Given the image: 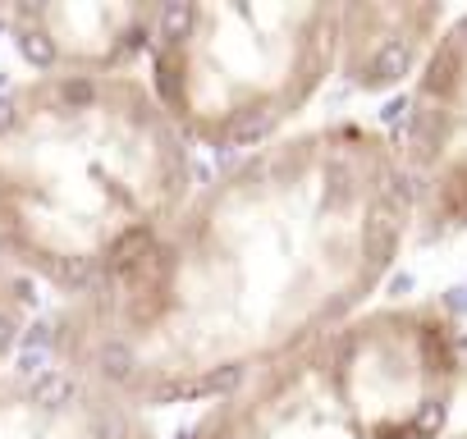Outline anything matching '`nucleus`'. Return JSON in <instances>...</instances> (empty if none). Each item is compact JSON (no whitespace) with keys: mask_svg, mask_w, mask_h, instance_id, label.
I'll return each mask as SVG.
<instances>
[{"mask_svg":"<svg viewBox=\"0 0 467 439\" xmlns=\"http://www.w3.org/2000/svg\"><path fill=\"white\" fill-rule=\"evenodd\" d=\"M412 220L395 138L335 119L192 188L147 243L64 302L51 348L142 412L225 398L371 311Z\"/></svg>","mask_w":467,"mask_h":439,"instance_id":"1","label":"nucleus"},{"mask_svg":"<svg viewBox=\"0 0 467 439\" xmlns=\"http://www.w3.org/2000/svg\"><path fill=\"white\" fill-rule=\"evenodd\" d=\"M192 197V147L133 73L42 69L0 92V257L69 298Z\"/></svg>","mask_w":467,"mask_h":439,"instance_id":"2","label":"nucleus"},{"mask_svg":"<svg viewBox=\"0 0 467 439\" xmlns=\"http://www.w3.org/2000/svg\"><path fill=\"white\" fill-rule=\"evenodd\" d=\"M458 393V321L440 302H395L225 393L188 439H449Z\"/></svg>","mask_w":467,"mask_h":439,"instance_id":"3","label":"nucleus"},{"mask_svg":"<svg viewBox=\"0 0 467 439\" xmlns=\"http://www.w3.org/2000/svg\"><path fill=\"white\" fill-rule=\"evenodd\" d=\"M344 5L183 0L161 5L151 92L188 147H266L339 69Z\"/></svg>","mask_w":467,"mask_h":439,"instance_id":"4","label":"nucleus"},{"mask_svg":"<svg viewBox=\"0 0 467 439\" xmlns=\"http://www.w3.org/2000/svg\"><path fill=\"white\" fill-rule=\"evenodd\" d=\"M421 238L467 233V10L445 23L417 69L395 138Z\"/></svg>","mask_w":467,"mask_h":439,"instance_id":"5","label":"nucleus"},{"mask_svg":"<svg viewBox=\"0 0 467 439\" xmlns=\"http://www.w3.org/2000/svg\"><path fill=\"white\" fill-rule=\"evenodd\" d=\"M161 5H101V0H47L14 5V42L47 69L73 73H129L138 55L151 51Z\"/></svg>","mask_w":467,"mask_h":439,"instance_id":"6","label":"nucleus"},{"mask_svg":"<svg viewBox=\"0 0 467 439\" xmlns=\"http://www.w3.org/2000/svg\"><path fill=\"white\" fill-rule=\"evenodd\" d=\"M0 439H156L151 417L69 367L0 371Z\"/></svg>","mask_w":467,"mask_h":439,"instance_id":"7","label":"nucleus"},{"mask_svg":"<svg viewBox=\"0 0 467 439\" xmlns=\"http://www.w3.org/2000/svg\"><path fill=\"white\" fill-rule=\"evenodd\" d=\"M454 14L417 0H358L339 19V73L362 92L399 88L431 55L436 37Z\"/></svg>","mask_w":467,"mask_h":439,"instance_id":"8","label":"nucleus"},{"mask_svg":"<svg viewBox=\"0 0 467 439\" xmlns=\"http://www.w3.org/2000/svg\"><path fill=\"white\" fill-rule=\"evenodd\" d=\"M28 321H32V284L0 257V371H5L10 352L19 348Z\"/></svg>","mask_w":467,"mask_h":439,"instance_id":"9","label":"nucleus"},{"mask_svg":"<svg viewBox=\"0 0 467 439\" xmlns=\"http://www.w3.org/2000/svg\"><path fill=\"white\" fill-rule=\"evenodd\" d=\"M463 389H467V334H463Z\"/></svg>","mask_w":467,"mask_h":439,"instance_id":"10","label":"nucleus"},{"mask_svg":"<svg viewBox=\"0 0 467 439\" xmlns=\"http://www.w3.org/2000/svg\"><path fill=\"white\" fill-rule=\"evenodd\" d=\"M449 439H467V430H458V435H449Z\"/></svg>","mask_w":467,"mask_h":439,"instance_id":"11","label":"nucleus"}]
</instances>
